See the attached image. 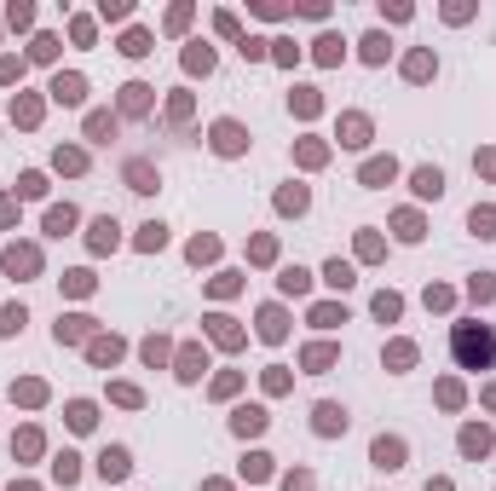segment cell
Masks as SVG:
<instances>
[{"instance_id": "6da1fadb", "label": "cell", "mask_w": 496, "mask_h": 491, "mask_svg": "<svg viewBox=\"0 0 496 491\" xmlns=\"http://www.w3.org/2000/svg\"><path fill=\"white\" fill-rule=\"evenodd\" d=\"M450 352L462 370H490L496 365V324H456L450 330Z\"/></svg>"}, {"instance_id": "7a4b0ae2", "label": "cell", "mask_w": 496, "mask_h": 491, "mask_svg": "<svg viewBox=\"0 0 496 491\" xmlns=\"http://www.w3.org/2000/svg\"><path fill=\"white\" fill-rule=\"evenodd\" d=\"M243 145H248V133H243L237 122H214V151H219V156H237Z\"/></svg>"}, {"instance_id": "3957f363", "label": "cell", "mask_w": 496, "mask_h": 491, "mask_svg": "<svg viewBox=\"0 0 496 491\" xmlns=\"http://www.w3.org/2000/svg\"><path fill=\"white\" fill-rule=\"evenodd\" d=\"M6 272H12V278H29V272H40V254H35L29 243H12V249H6Z\"/></svg>"}, {"instance_id": "277c9868", "label": "cell", "mask_w": 496, "mask_h": 491, "mask_svg": "<svg viewBox=\"0 0 496 491\" xmlns=\"http://www.w3.org/2000/svg\"><path fill=\"white\" fill-rule=\"evenodd\" d=\"M341 145L364 151V145H370V116H341Z\"/></svg>"}, {"instance_id": "5b68a950", "label": "cell", "mask_w": 496, "mask_h": 491, "mask_svg": "<svg viewBox=\"0 0 496 491\" xmlns=\"http://www.w3.org/2000/svg\"><path fill=\"white\" fill-rule=\"evenodd\" d=\"M312 428H318V433H346V411L341 405H318V411H312Z\"/></svg>"}, {"instance_id": "8992f818", "label": "cell", "mask_w": 496, "mask_h": 491, "mask_svg": "<svg viewBox=\"0 0 496 491\" xmlns=\"http://www.w3.org/2000/svg\"><path fill=\"white\" fill-rule=\"evenodd\" d=\"M53 99H58V104H81V99H87V81H81V75H58V81H53Z\"/></svg>"}, {"instance_id": "52a82bcc", "label": "cell", "mask_w": 496, "mask_h": 491, "mask_svg": "<svg viewBox=\"0 0 496 491\" xmlns=\"http://www.w3.org/2000/svg\"><path fill=\"white\" fill-rule=\"evenodd\" d=\"M121 110H127V116H145V110H150V87H145V81L121 87Z\"/></svg>"}, {"instance_id": "ba28073f", "label": "cell", "mask_w": 496, "mask_h": 491, "mask_svg": "<svg viewBox=\"0 0 496 491\" xmlns=\"http://www.w3.org/2000/svg\"><path fill=\"white\" fill-rule=\"evenodd\" d=\"M127 468H133V463H127L121 445H110V451L99 457V474H104V480H127Z\"/></svg>"}, {"instance_id": "9c48e42d", "label": "cell", "mask_w": 496, "mask_h": 491, "mask_svg": "<svg viewBox=\"0 0 496 491\" xmlns=\"http://www.w3.org/2000/svg\"><path fill=\"white\" fill-rule=\"evenodd\" d=\"M375 463H381V468H404V439H387V433H381V439H375Z\"/></svg>"}, {"instance_id": "30bf717a", "label": "cell", "mask_w": 496, "mask_h": 491, "mask_svg": "<svg viewBox=\"0 0 496 491\" xmlns=\"http://www.w3.org/2000/svg\"><path fill=\"white\" fill-rule=\"evenodd\" d=\"M231 428H237V433L248 439V433H260V428H265V411H260V405H243V411L231 416Z\"/></svg>"}, {"instance_id": "8fae6325", "label": "cell", "mask_w": 496, "mask_h": 491, "mask_svg": "<svg viewBox=\"0 0 496 491\" xmlns=\"http://www.w3.org/2000/svg\"><path fill=\"white\" fill-rule=\"evenodd\" d=\"M410 185H416V197H439V191H444V173H439V168H416Z\"/></svg>"}, {"instance_id": "7c38bea8", "label": "cell", "mask_w": 496, "mask_h": 491, "mask_svg": "<svg viewBox=\"0 0 496 491\" xmlns=\"http://www.w3.org/2000/svg\"><path fill=\"white\" fill-rule=\"evenodd\" d=\"M116 232H121V226H116L110 214H104V220H93V249H99V254H104V249H116V243H121Z\"/></svg>"}, {"instance_id": "4fadbf2b", "label": "cell", "mask_w": 496, "mask_h": 491, "mask_svg": "<svg viewBox=\"0 0 496 491\" xmlns=\"http://www.w3.org/2000/svg\"><path fill=\"white\" fill-rule=\"evenodd\" d=\"M110 133H116V116H104V110H93V116H87V139H93V145H104Z\"/></svg>"}, {"instance_id": "5bb4252c", "label": "cell", "mask_w": 496, "mask_h": 491, "mask_svg": "<svg viewBox=\"0 0 496 491\" xmlns=\"http://www.w3.org/2000/svg\"><path fill=\"white\" fill-rule=\"evenodd\" d=\"M392 173H398V168H392V156H375V162H364V185H387Z\"/></svg>"}, {"instance_id": "9a60e30c", "label": "cell", "mask_w": 496, "mask_h": 491, "mask_svg": "<svg viewBox=\"0 0 496 491\" xmlns=\"http://www.w3.org/2000/svg\"><path fill=\"white\" fill-rule=\"evenodd\" d=\"M462 451H468V457H485V451H490V433H485V428H462Z\"/></svg>"}, {"instance_id": "2e32d148", "label": "cell", "mask_w": 496, "mask_h": 491, "mask_svg": "<svg viewBox=\"0 0 496 491\" xmlns=\"http://www.w3.org/2000/svg\"><path fill=\"white\" fill-rule=\"evenodd\" d=\"M121 53H127V58H145V53H150V35H145V29H127V35H121Z\"/></svg>"}, {"instance_id": "e0dca14e", "label": "cell", "mask_w": 496, "mask_h": 491, "mask_svg": "<svg viewBox=\"0 0 496 491\" xmlns=\"http://www.w3.org/2000/svg\"><path fill=\"white\" fill-rule=\"evenodd\" d=\"M260 335H265V341H283V312H277V306L260 312Z\"/></svg>"}, {"instance_id": "ac0fdd59", "label": "cell", "mask_w": 496, "mask_h": 491, "mask_svg": "<svg viewBox=\"0 0 496 491\" xmlns=\"http://www.w3.org/2000/svg\"><path fill=\"white\" fill-rule=\"evenodd\" d=\"M70 226H75V208H70V203H64V208H53V214H47V232H53V237H64V232H70Z\"/></svg>"}, {"instance_id": "d6986e66", "label": "cell", "mask_w": 496, "mask_h": 491, "mask_svg": "<svg viewBox=\"0 0 496 491\" xmlns=\"http://www.w3.org/2000/svg\"><path fill=\"white\" fill-rule=\"evenodd\" d=\"M468 226H473L479 237H496V208H473V214H468Z\"/></svg>"}, {"instance_id": "ffe728a7", "label": "cell", "mask_w": 496, "mask_h": 491, "mask_svg": "<svg viewBox=\"0 0 496 491\" xmlns=\"http://www.w3.org/2000/svg\"><path fill=\"white\" fill-rule=\"evenodd\" d=\"M404 75H410V81H427V75H433V53H410V64H404Z\"/></svg>"}, {"instance_id": "44dd1931", "label": "cell", "mask_w": 496, "mask_h": 491, "mask_svg": "<svg viewBox=\"0 0 496 491\" xmlns=\"http://www.w3.org/2000/svg\"><path fill=\"white\" fill-rule=\"evenodd\" d=\"M387 365H392V370L416 365V347H410V341H392V347H387Z\"/></svg>"}, {"instance_id": "7402d4cb", "label": "cell", "mask_w": 496, "mask_h": 491, "mask_svg": "<svg viewBox=\"0 0 496 491\" xmlns=\"http://www.w3.org/2000/svg\"><path fill=\"white\" fill-rule=\"evenodd\" d=\"M179 376H185V382H197V376H202V352H197V347L179 352Z\"/></svg>"}, {"instance_id": "603a6c76", "label": "cell", "mask_w": 496, "mask_h": 491, "mask_svg": "<svg viewBox=\"0 0 496 491\" xmlns=\"http://www.w3.org/2000/svg\"><path fill=\"white\" fill-rule=\"evenodd\" d=\"M93 422H99V416H93V405H87V399H75V405H70V428H81V433H87Z\"/></svg>"}, {"instance_id": "cb8c5ba5", "label": "cell", "mask_w": 496, "mask_h": 491, "mask_svg": "<svg viewBox=\"0 0 496 491\" xmlns=\"http://www.w3.org/2000/svg\"><path fill=\"white\" fill-rule=\"evenodd\" d=\"M87 330H93V318H64V324H58V341H81Z\"/></svg>"}, {"instance_id": "d4e9b609", "label": "cell", "mask_w": 496, "mask_h": 491, "mask_svg": "<svg viewBox=\"0 0 496 491\" xmlns=\"http://www.w3.org/2000/svg\"><path fill=\"white\" fill-rule=\"evenodd\" d=\"M335 365V347H306V370H329Z\"/></svg>"}, {"instance_id": "484cf974", "label": "cell", "mask_w": 496, "mask_h": 491, "mask_svg": "<svg viewBox=\"0 0 496 491\" xmlns=\"http://www.w3.org/2000/svg\"><path fill=\"white\" fill-rule=\"evenodd\" d=\"M277 208H283V214H300V208H306V185H289V191L277 197Z\"/></svg>"}, {"instance_id": "4316f807", "label": "cell", "mask_w": 496, "mask_h": 491, "mask_svg": "<svg viewBox=\"0 0 496 491\" xmlns=\"http://www.w3.org/2000/svg\"><path fill=\"white\" fill-rule=\"evenodd\" d=\"M53 474H58L64 485H75V474H81V457H70V451H64V457L53 463Z\"/></svg>"}, {"instance_id": "83f0119b", "label": "cell", "mask_w": 496, "mask_h": 491, "mask_svg": "<svg viewBox=\"0 0 496 491\" xmlns=\"http://www.w3.org/2000/svg\"><path fill=\"white\" fill-rule=\"evenodd\" d=\"M208 324H214V341H225V347H237V341H243L231 318H208Z\"/></svg>"}, {"instance_id": "f1b7e54d", "label": "cell", "mask_w": 496, "mask_h": 491, "mask_svg": "<svg viewBox=\"0 0 496 491\" xmlns=\"http://www.w3.org/2000/svg\"><path fill=\"white\" fill-rule=\"evenodd\" d=\"M12 451H18V457H35V451H40V433H35V428H23V433L12 439Z\"/></svg>"}, {"instance_id": "f546056e", "label": "cell", "mask_w": 496, "mask_h": 491, "mask_svg": "<svg viewBox=\"0 0 496 491\" xmlns=\"http://www.w3.org/2000/svg\"><path fill=\"white\" fill-rule=\"evenodd\" d=\"M392 226H398V237H404V243H416V237H421V220H416V214H398Z\"/></svg>"}, {"instance_id": "4dcf8cb0", "label": "cell", "mask_w": 496, "mask_h": 491, "mask_svg": "<svg viewBox=\"0 0 496 491\" xmlns=\"http://www.w3.org/2000/svg\"><path fill=\"white\" fill-rule=\"evenodd\" d=\"M127 180H133V191H156V180H150V168H145V162H133V168H127Z\"/></svg>"}, {"instance_id": "1f68e13d", "label": "cell", "mask_w": 496, "mask_h": 491, "mask_svg": "<svg viewBox=\"0 0 496 491\" xmlns=\"http://www.w3.org/2000/svg\"><path fill=\"white\" fill-rule=\"evenodd\" d=\"M23 330V306H6L0 312V335H18Z\"/></svg>"}, {"instance_id": "d6a6232c", "label": "cell", "mask_w": 496, "mask_h": 491, "mask_svg": "<svg viewBox=\"0 0 496 491\" xmlns=\"http://www.w3.org/2000/svg\"><path fill=\"white\" fill-rule=\"evenodd\" d=\"M185 70H202V75H208V70H214V53H208V47H191V53H185Z\"/></svg>"}, {"instance_id": "836d02e7", "label": "cell", "mask_w": 496, "mask_h": 491, "mask_svg": "<svg viewBox=\"0 0 496 491\" xmlns=\"http://www.w3.org/2000/svg\"><path fill=\"white\" fill-rule=\"evenodd\" d=\"M87 168V151H58V173H81Z\"/></svg>"}, {"instance_id": "e575fe53", "label": "cell", "mask_w": 496, "mask_h": 491, "mask_svg": "<svg viewBox=\"0 0 496 491\" xmlns=\"http://www.w3.org/2000/svg\"><path fill=\"white\" fill-rule=\"evenodd\" d=\"M12 393H18V399H23V405H40V399H47V387H40V382H18V387H12Z\"/></svg>"}, {"instance_id": "d590c367", "label": "cell", "mask_w": 496, "mask_h": 491, "mask_svg": "<svg viewBox=\"0 0 496 491\" xmlns=\"http://www.w3.org/2000/svg\"><path fill=\"white\" fill-rule=\"evenodd\" d=\"M364 58H370V64L387 58V35H364Z\"/></svg>"}, {"instance_id": "8d00e7d4", "label": "cell", "mask_w": 496, "mask_h": 491, "mask_svg": "<svg viewBox=\"0 0 496 491\" xmlns=\"http://www.w3.org/2000/svg\"><path fill=\"white\" fill-rule=\"evenodd\" d=\"M324 278H329L335 289H346V284H352V266H346V260H329V272H324Z\"/></svg>"}, {"instance_id": "74e56055", "label": "cell", "mask_w": 496, "mask_h": 491, "mask_svg": "<svg viewBox=\"0 0 496 491\" xmlns=\"http://www.w3.org/2000/svg\"><path fill=\"white\" fill-rule=\"evenodd\" d=\"M398 312H404L398 295H375V318H398Z\"/></svg>"}, {"instance_id": "f35d334b", "label": "cell", "mask_w": 496, "mask_h": 491, "mask_svg": "<svg viewBox=\"0 0 496 491\" xmlns=\"http://www.w3.org/2000/svg\"><path fill=\"white\" fill-rule=\"evenodd\" d=\"M306 284H312V278L300 272V266H294V272H283V295H306Z\"/></svg>"}, {"instance_id": "ab89813d", "label": "cell", "mask_w": 496, "mask_h": 491, "mask_svg": "<svg viewBox=\"0 0 496 491\" xmlns=\"http://www.w3.org/2000/svg\"><path fill=\"white\" fill-rule=\"evenodd\" d=\"M312 324H324V330H329V324H346V312H341V306H318V312H312Z\"/></svg>"}, {"instance_id": "60d3db41", "label": "cell", "mask_w": 496, "mask_h": 491, "mask_svg": "<svg viewBox=\"0 0 496 491\" xmlns=\"http://www.w3.org/2000/svg\"><path fill=\"white\" fill-rule=\"evenodd\" d=\"M318 58H324V64H341V41H335V35L318 41Z\"/></svg>"}, {"instance_id": "b9f144b4", "label": "cell", "mask_w": 496, "mask_h": 491, "mask_svg": "<svg viewBox=\"0 0 496 491\" xmlns=\"http://www.w3.org/2000/svg\"><path fill=\"white\" fill-rule=\"evenodd\" d=\"M214 254H219L214 237H197V243H191V260H214Z\"/></svg>"}, {"instance_id": "7bdbcfd3", "label": "cell", "mask_w": 496, "mask_h": 491, "mask_svg": "<svg viewBox=\"0 0 496 491\" xmlns=\"http://www.w3.org/2000/svg\"><path fill=\"white\" fill-rule=\"evenodd\" d=\"M468 289H473V301H490V295H496V284H490V272H479V278H473Z\"/></svg>"}, {"instance_id": "ee69618b", "label": "cell", "mask_w": 496, "mask_h": 491, "mask_svg": "<svg viewBox=\"0 0 496 491\" xmlns=\"http://www.w3.org/2000/svg\"><path fill=\"white\" fill-rule=\"evenodd\" d=\"M294 110L312 116V110H318V93H312V87H300V93H294Z\"/></svg>"}, {"instance_id": "f6af8a7d", "label": "cell", "mask_w": 496, "mask_h": 491, "mask_svg": "<svg viewBox=\"0 0 496 491\" xmlns=\"http://www.w3.org/2000/svg\"><path fill=\"white\" fill-rule=\"evenodd\" d=\"M18 191H23V197H40V191H47V180H40V173H23Z\"/></svg>"}, {"instance_id": "bcb514c9", "label": "cell", "mask_w": 496, "mask_h": 491, "mask_svg": "<svg viewBox=\"0 0 496 491\" xmlns=\"http://www.w3.org/2000/svg\"><path fill=\"white\" fill-rule=\"evenodd\" d=\"M116 352H121V341H93V359H99V365H110Z\"/></svg>"}, {"instance_id": "7dc6e473", "label": "cell", "mask_w": 496, "mask_h": 491, "mask_svg": "<svg viewBox=\"0 0 496 491\" xmlns=\"http://www.w3.org/2000/svg\"><path fill=\"white\" fill-rule=\"evenodd\" d=\"M64 284H70L75 295H87V289H93V272H64Z\"/></svg>"}, {"instance_id": "c3c4849f", "label": "cell", "mask_w": 496, "mask_h": 491, "mask_svg": "<svg viewBox=\"0 0 496 491\" xmlns=\"http://www.w3.org/2000/svg\"><path fill=\"white\" fill-rule=\"evenodd\" d=\"M29 53H35V58H53V53H58V41H53V35H35V47H29Z\"/></svg>"}, {"instance_id": "681fc988", "label": "cell", "mask_w": 496, "mask_h": 491, "mask_svg": "<svg viewBox=\"0 0 496 491\" xmlns=\"http://www.w3.org/2000/svg\"><path fill=\"white\" fill-rule=\"evenodd\" d=\"M162 243H167V232H162V226H145V237H139V249H162Z\"/></svg>"}, {"instance_id": "f907efd6", "label": "cell", "mask_w": 496, "mask_h": 491, "mask_svg": "<svg viewBox=\"0 0 496 491\" xmlns=\"http://www.w3.org/2000/svg\"><path fill=\"white\" fill-rule=\"evenodd\" d=\"M35 116H40V104H35V99H18V122H23V127H29V122H35Z\"/></svg>"}, {"instance_id": "816d5d0a", "label": "cell", "mask_w": 496, "mask_h": 491, "mask_svg": "<svg viewBox=\"0 0 496 491\" xmlns=\"http://www.w3.org/2000/svg\"><path fill=\"white\" fill-rule=\"evenodd\" d=\"M18 75H23V64H18V58H0V81H18Z\"/></svg>"}, {"instance_id": "f5cc1de1", "label": "cell", "mask_w": 496, "mask_h": 491, "mask_svg": "<svg viewBox=\"0 0 496 491\" xmlns=\"http://www.w3.org/2000/svg\"><path fill=\"white\" fill-rule=\"evenodd\" d=\"M12 220H18V203H12V197H0V226H12Z\"/></svg>"}]
</instances>
